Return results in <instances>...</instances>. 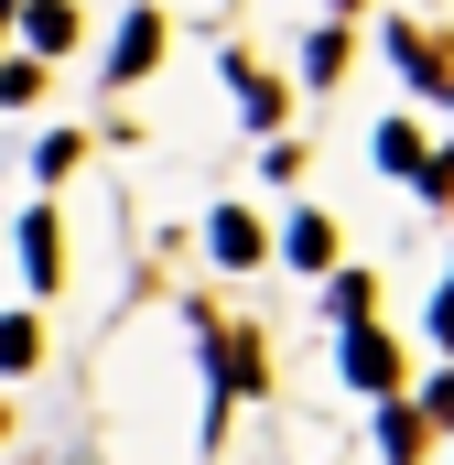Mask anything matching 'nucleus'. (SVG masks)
<instances>
[{"instance_id":"1","label":"nucleus","mask_w":454,"mask_h":465,"mask_svg":"<svg viewBox=\"0 0 454 465\" xmlns=\"http://www.w3.org/2000/svg\"><path fill=\"white\" fill-rule=\"evenodd\" d=\"M346 379H357V390H390V379H400L390 336H368V325H357V336H346Z\"/></svg>"},{"instance_id":"2","label":"nucleus","mask_w":454,"mask_h":465,"mask_svg":"<svg viewBox=\"0 0 454 465\" xmlns=\"http://www.w3.org/2000/svg\"><path fill=\"white\" fill-rule=\"evenodd\" d=\"M152 54H163V22H152V11H130V33H119V54H109V76L130 87V76H141Z\"/></svg>"},{"instance_id":"3","label":"nucleus","mask_w":454,"mask_h":465,"mask_svg":"<svg viewBox=\"0 0 454 465\" xmlns=\"http://www.w3.org/2000/svg\"><path fill=\"white\" fill-rule=\"evenodd\" d=\"M22 260H33V292H54V271H65V238H54V217H22Z\"/></svg>"},{"instance_id":"4","label":"nucleus","mask_w":454,"mask_h":465,"mask_svg":"<svg viewBox=\"0 0 454 465\" xmlns=\"http://www.w3.org/2000/svg\"><path fill=\"white\" fill-rule=\"evenodd\" d=\"M379 444H390V465H411V455H422V411L390 401V411H379Z\"/></svg>"},{"instance_id":"5","label":"nucleus","mask_w":454,"mask_h":465,"mask_svg":"<svg viewBox=\"0 0 454 465\" xmlns=\"http://www.w3.org/2000/svg\"><path fill=\"white\" fill-rule=\"evenodd\" d=\"M33 44L65 54V44H76V11H65V0H33Z\"/></svg>"},{"instance_id":"6","label":"nucleus","mask_w":454,"mask_h":465,"mask_svg":"<svg viewBox=\"0 0 454 465\" xmlns=\"http://www.w3.org/2000/svg\"><path fill=\"white\" fill-rule=\"evenodd\" d=\"M292 260H303V271H325V260H336V228H325V217H303V228H292Z\"/></svg>"},{"instance_id":"7","label":"nucleus","mask_w":454,"mask_h":465,"mask_svg":"<svg viewBox=\"0 0 454 465\" xmlns=\"http://www.w3.org/2000/svg\"><path fill=\"white\" fill-rule=\"evenodd\" d=\"M217 260H260V228H249L238 206H227V217H217Z\"/></svg>"},{"instance_id":"8","label":"nucleus","mask_w":454,"mask_h":465,"mask_svg":"<svg viewBox=\"0 0 454 465\" xmlns=\"http://www.w3.org/2000/svg\"><path fill=\"white\" fill-rule=\"evenodd\" d=\"M33 347H44V336H33V325L11 314V325H0V368H33Z\"/></svg>"},{"instance_id":"9","label":"nucleus","mask_w":454,"mask_h":465,"mask_svg":"<svg viewBox=\"0 0 454 465\" xmlns=\"http://www.w3.org/2000/svg\"><path fill=\"white\" fill-rule=\"evenodd\" d=\"M433 325H444V336H454V292H444V314H433Z\"/></svg>"}]
</instances>
